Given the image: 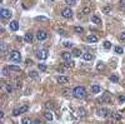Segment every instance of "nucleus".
Returning <instances> with one entry per match:
<instances>
[{
  "mask_svg": "<svg viewBox=\"0 0 125 124\" xmlns=\"http://www.w3.org/2000/svg\"><path fill=\"white\" fill-rule=\"evenodd\" d=\"M73 95L75 98H78V99H80V98H84L86 95V90L84 86H75L74 90H73Z\"/></svg>",
  "mask_w": 125,
  "mask_h": 124,
  "instance_id": "1",
  "label": "nucleus"
},
{
  "mask_svg": "<svg viewBox=\"0 0 125 124\" xmlns=\"http://www.w3.org/2000/svg\"><path fill=\"white\" fill-rule=\"evenodd\" d=\"M10 60L14 61V63H20V60H21L20 53L18 52V50H13V52L10 53Z\"/></svg>",
  "mask_w": 125,
  "mask_h": 124,
  "instance_id": "2",
  "label": "nucleus"
},
{
  "mask_svg": "<svg viewBox=\"0 0 125 124\" xmlns=\"http://www.w3.org/2000/svg\"><path fill=\"white\" fill-rule=\"evenodd\" d=\"M11 15H13V13L10 11L9 9H4V8H3L1 10H0V16L4 18V19H10Z\"/></svg>",
  "mask_w": 125,
  "mask_h": 124,
  "instance_id": "3",
  "label": "nucleus"
},
{
  "mask_svg": "<svg viewBox=\"0 0 125 124\" xmlns=\"http://www.w3.org/2000/svg\"><path fill=\"white\" fill-rule=\"evenodd\" d=\"M48 38V33L45 30H39L36 33V39L39 40V41H43V40H45Z\"/></svg>",
  "mask_w": 125,
  "mask_h": 124,
  "instance_id": "4",
  "label": "nucleus"
},
{
  "mask_svg": "<svg viewBox=\"0 0 125 124\" xmlns=\"http://www.w3.org/2000/svg\"><path fill=\"white\" fill-rule=\"evenodd\" d=\"M61 16L62 18H65V19H70V18L73 16V10L70 8H66V9H64L61 11Z\"/></svg>",
  "mask_w": 125,
  "mask_h": 124,
  "instance_id": "5",
  "label": "nucleus"
},
{
  "mask_svg": "<svg viewBox=\"0 0 125 124\" xmlns=\"http://www.w3.org/2000/svg\"><path fill=\"white\" fill-rule=\"evenodd\" d=\"M38 58H39L40 60L46 59V58H48V50H46V49H41V50H39V52H38Z\"/></svg>",
  "mask_w": 125,
  "mask_h": 124,
  "instance_id": "6",
  "label": "nucleus"
},
{
  "mask_svg": "<svg viewBox=\"0 0 125 124\" xmlns=\"http://www.w3.org/2000/svg\"><path fill=\"white\" fill-rule=\"evenodd\" d=\"M109 113H110V112H109L106 108H100V109L98 110V115H99V116H103V118H105V116L109 115Z\"/></svg>",
  "mask_w": 125,
  "mask_h": 124,
  "instance_id": "7",
  "label": "nucleus"
},
{
  "mask_svg": "<svg viewBox=\"0 0 125 124\" xmlns=\"http://www.w3.org/2000/svg\"><path fill=\"white\" fill-rule=\"evenodd\" d=\"M61 58H62V59H64L65 61H71L73 53H69V52H62V54H61Z\"/></svg>",
  "mask_w": 125,
  "mask_h": 124,
  "instance_id": "8",
  "label": "nucleus"
},
{
  "mask_svg": "<svg viewBox=\"0 0 125 124\" xmlns=\"http://www.w3.org/2000/svg\"><path fill=\"white\" fill-rule=\"evenodd\" d=\"M100 100L101 101H106V103H111V97H110V94L108 92H105L104 95L100 98Z\"/></svg>",
  "mask_w": 125,
  "mask_h": 124,
  "instance_id": "9",
  "label": "nucleus"
},
{
  "mask_svg": "<svg viewBox=\"0 0 125 124\" xmlns=\"http://www.w3.org/2000/svg\"><path fill=\"white\" fill-rule=\"evenodd\" d=\"M58 83L59 84H66V83H69V78L68 76H64V75H60L58 78Z\"/></svg>",
  "mask_w": 125,
  "mask_h": 124,
  "instance_id": "10",
  "label": "nucleus"
},
{
  "mask_svg": "<svg viewBox=\"0 0 125 124\" xmlns=\"http://www.w3.org/2000/svg\"><path fill=\"white\" fill-rule=\"evenodd\" d=\"M10 29H11L13 31H16L18 29H19V23H18L16 20H13L11 23H10Z\"/></svg>",
  "mask_w": 125,
  "mask_h": 124,
  "instance_id": "11",
  "label": "nucleus"
},
{
  "mask_svg": "<svg viewBox=\"0 0 125 124\" xmlns=\"http://www.w3.org/2000/svg\"><path fill=\"white\" fill-rule=\"evenodd\" d=\"M91 23H94L95 25H99L101 23V19L98 15H91Z\"/></svg>",
  "mask_w": 125,
  "mask_h": 124,
  "instance_id": "12",
  "label": "nucleus"
},
{
  "mask_svg": "<svg viewBox=\"0 0 125 124\" xmlns=\"http://www.w3.org/2000/svg\"><path fill=\"white\" fill-rule=\"evenodd\" d=\"M3 89H4L6 93H11L13 92V86L10 84H4V83H3Z\"/></svg>",
  "mask_w": 125,
  "mask_h": 124,
  "instance_id": "13",
  "label": "nucleus"
},
{
  "mask_svg": "<svg viewBox=\"0 0 125 124\" xmlns=\"http://www.w3.org/2000/svg\"><path fill=\"white\" fill-rule=\"evenodd\" d=\"M44 116H45V119H46V120H49V122H51V120H53V118H54V116H53V113L49 112V110L44 113Z\"/></svg>",
  "mask_w": 125,
  "mask_h": 124,
  "instance_id": "14",
  "label": "nucleus"
},
{
  "mask_svg": "<svg viewBox=\"0 0 125 124\" xmlns=\"http://www.w3.org/2000/svg\"><path fill=\"white\" fill-rule=\"evenodd\" d=\"M24 40L26 43H31L33 41V34H31V33H26L25 36H24Z\"/></svg>",
  "mask_w": 125,
  "mask_h": 124,
  "instance_id": "15",
  "label": "nucleus"
},
{
  "mask_svg": "<svg viewBox=\"0 0 125 124\" xmlns=\"http://www.w3.org/2000/svg\"><path fill=\"white\" fill-rule=\"evenodd\" d=\"M100 85H93V86H91V92H93L94 94H99V93H100Z\"/></svg>",
  "mask_w": 125,
  "mask_h": 124,
  "instance_id": "16",
  "label": "nucleus"
},
{
  "mask_svg": "<svg viewBox=\"0 0 125 124\" xmlns=\"http://www.w3.org/2000/svg\"><path fill=\"white\" fill-rule=\"evenodd\" d=\"M84 59H85L86 61H90V60H93V54H90V53H84Z\"/></svg>",
  "mask_w": 125,
  "mask_h": 124,
  "instance_id": "17",
  "label": "nucleus"
},
{
  "mask_svg": "<svg viewBox=\"0 0 125 124\" xmlns=\"http://www.w3.org/2000/svg\"><path fill=\"white\" fill-rule=\"evenodd\" d=\"M88 41H89V43H96L98 38L95 35H89V36H88Z\"/></svg>",
  "mask_w": 125,
  "mask_h": 124,
  "instance_id": "18",
  "label": "nucleus"
},
{
  "mask_svg": "<svg viewBox=\"0 0 125 124\" xmlns=\"http://www.w3.org/2000/svg\"><path fill=\"white\" fill-rule=\"evenodd\" d=\"M110 82L111 83H119V76H118L116 74H113L111 76H110Z\"/></svg>",
  "mask_w": 125,
  "mask_h": 124,
  "instance_id": "19",
  "label": "nucleus"
},
{
  "mask_svg": "<svg viewBox=\"0 0 125 124\" xmlns=\"http://www.w3.org/2000/svg\"><path fill=\"white\" fill-rule=\"evenodd\" d=\"M111 115H113V118H114V119H116V120H121V115L119 114V113L113 112V113H111Z\"/></svg>",
  "mask_w": 125,
  "mask_h": 124,
  "instance_id": "20",
  "label": "nucleus"
},
{
  "mask_svg": "<svg viewBox=\"0 0 125 124\" xmlns=\"http://www.w3.org/2000/svg\"><path fill=\"white\" fill-rule=\"evenodd\" d=\"M114 50H115L116 54H123V53H124V49L121 48V46H115V48H114Z\"/></svg>",
  "mask_w": 125,
  "mask_h": 124,
  "instance_id": "21",
  "label": "nucleus"
},
{
  "mask_svg": "<svg viewBox=\"0 0 125 124\" xmlns=\"http://www.w3.org/2000/svg\"><path fill=\"white\" fill-rule=\"evenodd\" d=\"M21 124H33V123H31V120L29 119V118H26V116H24V118L21 119Z\"/></svg>",
  "mask_w": 125,
  "mask_h": 124,
  "instance_id": "22",
  "label": "nucleus"
},
{
  "mask_svg": "<svg viewBox=\"0 0 125 124\" xmlns=\"http://www.w3.org/2000/svg\"><path fill=\"white\" fill-rule=\"evenodd\" d=\"M9 69H10V70H14V71H21L20 67H16V65H10Z\"/></svg>",
  "mask_w": 125,
  "mask_h": 124,
  "instance_id": "23",
  "label": "nucleus"
},
{
  "mask_svg": "<svg viewBox=\"0 0 125 124\" xmlns=\"http://www.w3.org/2000/svg\"><path fill=\"white\" fill-rule=\"evenodd\" d=\"M111 6H105V8L104 9H103V13H105V14H110V13H111Z\"/></svg>",
  "mask_w": 125,
  "mask_h": 124,
  "instance_id": "24",
  "label": "nucleus"
},
{
  "mask_svg": "<svg viewBox=\"0 0 125 124\" xmlns=\"http://www.w3.org/2000/svg\"><path fill=\"white\" fill-rule=\"evenodd\" d=\"M75 33H78V34H81V33H84V28H81V26H75Z\"/></svg>",
  "mask_w": 125,
  "mask_h": 124,
  "instance_id": "25",
  "label": "nucleus"
},
{
  "mask_svg": "<svg viewBox=\"0 0 125 124\" xmlns=\"http://www.w3.org/2000/svg\"><path fill=\"white\" fill-rule=\"evenodd\" d=\"M29 75H30L31 76V78H39V74H38V73H36L35 70H33V71H30V73H29Z\"/></svg>",
  "mask_w": 125,
  "mask_h": 124,
  "instance_id": "26",
  "label": "nucleus"
},
{
  "mask_svg": "<svg viewBox=\"0 0 125 124\" xmlns=\"http://www.w3.org/2000/svg\"><path fill=\"white\" fill-rule=\"evenodd\" d=\"M20 113H25V112H28L29 110V107L28 105H23V107H20Z\"/></svg>",
  "mask_w": 125,
  "mask_h": 124,
  "instance_id": "27",
  "label": "nucleus"
},
{
  "mask_svg": "<svg viewBox=\"0 0 125 124\" xmlns=\"http://www.w3.org/2000/svg\"><path fill=\"white\" fill-rule=\"evenodd\" d=\"M80 54H81V52H80L79 49H74V50H73V55H74V56H80Z\"/></svg>",
  "mask_w": 125,
  "mask_h": 124,
  "instance_id": "28",
  "label": "nucleus"
},
{
  "mask_svg": "<svg viewBox=\"0 0 125 124\" xmlns=\"http://www.w3.org/2000/svg\"><path fill=\"white\" fill-rule=\"evenodd\" d=\"M78 115L79 116H84V115H85V110H84L83 108H80L79 110H78Z\"/></svg>",
  "mask_w": 125,
  "mask_h": 124,
  "instance_id": "29",
  "label": "nucleus"
},
{
  "mask_svg": "<svg viewBox=\"0 0 125 124\" xmlns=\"http://www.w3.org/2000/svg\"><path fill=\"white\" fill-rule=\"evenodd\" d=\"M104 48L105 49H110L111 48V43L110 41H104Z\"/></svg>",
  "mask_w": 125,
  "mask_h": 124,
  "instance_id": "30",
  "label": "nucleus"
},
{
  "mask_svg": "<svg viewBox=\"0 0 125 124\" xmlns=\"http://www.w3.org/2000/svg\"><path fill=\"white\" fill-rule=\"evenodd\" d=\"M119 6H120V9L125 10V0H120V3H119Z\"/></svg>",
  "mask_w": 125,
  "mask_h": 124,
  "instance_id": "31",
  "label": "nucleus"
},
{
  "mask_svg": "<svg viewBox=\"0 0 125 124\" xmlns=\"http://www.w3.org/2000/svg\"><path fill=\"white\" fill-rule=\"evenodd\" d=\"M0 49H1L3 53H5V50H6V44L5 43H1V44H0Z\"/></svg>",
  "mask_w": 125,
  "mask_h": 124,
  "instance_id": "32",
  "label": "nucleus"
},
{
  "mask_svg": "<svg viewBox=\"0 0 125 124\" xmlns=\"http://www.w3.org/2000/svg\"><path fill=\"white\" fill-rule=\"evenodd\" d=\"M83 14H84V15L90 14V8H84V9H83Z\"/></svg>",
  "mask_w": 125,
  "mask_h": 124,
  "instance_id": "33",
  "label": "nucleus"
},
{
  "mask_svg": "<svg viewBox=\"0 0 125 124\" xmlns=\"http://www.w3.org/2000/svg\"><path fill=\"white\" fill-rule=\"evenodd\" d=\"M19 114H21V113H20V109H14V112H13V115H14V116H18Z\"/></svg>",
  "mask_w": 125,
  "mask_h": 124,
  "instance_id": "34",
  "label": "nucleus"
},
{
  "mask_svg": "<svg viewBox=\"0 0 125 124\" xmlns=\"http://www.w3.org/2000/svg\"><path fill=\"white\" fill-rule=\"evenodd\" d=\"M62 44H64V46H66V48H71L73 46V43H70V41H64Z\"/></svg>",
  "mask_w": 125,
  "mask_h": 124,
  "instance_id": "35",
  "label": "nucleus"
},
{
  "mask_svg": "<svg viewBox=\"0 0 125 124\" xmlns=\"http://www.w3.org/2000/svg\"><path fill=\"white\" fill-rule=\"evenodd\" d=\"M65 3H66L68 5H75V0H65Z\"/></svg>",
  "mask_w": 125,
  "mask_h": 124,
  "instance_id": "36",
  "label": "nucleus"
},
{
  "mask_svg": "<svg viewBox=\"0 0 125 124\" xmlns=\"http://www.w3.org/2000/svg\"><path fill=\"white\" fill-rule=\"evenodd\" d=\"M96 68H98V70H104V69H105V65L100 63V64H98V67H96Z\"/></svg>",
  "mask_w": 125,
  "mask_h": 124,
  "instance_id": "37",
  "label": "nucleus"
},
{
  "mask_svg": "<svg viewBox=\"0 0 125 124\" xmlns=\"http://www.w3.org/2000/svg\"><path fill=\"white\" fill-rule=\"evenodd\" d=\"M39 69H40L41 71H45V70H46V67H45L44 64H39Z\"/></svg>",
  "mask_w": 125,
  "mask_h": 124,
  "instance_id": "38",
  "label": "nucleus"
},
{
  "mask_svg": "<svg viewBox=\"0 0 125 124\" xmlns=\"http://www.w3.org/2000/svg\"><path fill=\"white\" fill-rule=\"evenodd\" d=\"M35 20H38V21H39V20H43V21H45V20H48V19H46L45 16H36V18H35Z\"/></svg>",
  "mask_w": 125,
  "mask_h": 124,
  "instance_id": "39",
  "label": "nucleus"
},
{
  "mask_svg": "<svg viewBox=\"0 0 125 124\" xmlns=\"http://www.w3.org/2000/svg\"><path fill=\"white\" fill-rule=\"evenodd\" d=\"M73 65H74L73 61H66V63H65V67L66 68H70V67H73Z\"/></svg>",
  "mask_w": 125,
  "mask_h": 124,
  "instance_id": "40",
  "label": "nucleus"
},
{
  "mask_svg": "<svg viewBox=\"0 0 125 124\" xmlns=\"http://www.w3.org/2000/svg\"><path fill=\"white\" fill-rule=\"evenodd\" d=\"M8 70H9V68H4V70H3V74H4V76H8V75H9Z\"/></svg>",
  "mask_w": 125,
  "mask_h": 124,
  "instance_id": "41",
  "label": "nucleus"
},
{
  "mask_svg": "<svg viewBox=\"0 0 125 124\" xmlns=\"http://www.w3.org/2000/svg\"><path fill=\"white\" fill-rule=\"evenodd\" d=\"M46 107L53 109V108H54V105H53V103H51V101H48V103H46Z\"/></svg>",
  "mask_w": 125,
  "mask_h": 124,
  "instance_id": "42",
  "label": "nucleus"
},
{
  "mask_svg": "<svg viewBox=\"0 0 125 124\" xmlns=\"http://www.w3.org/2000/svg\"><path fill=\"white\" fill-rule=\"evenodd\" d=\"M119 38H120V40H125V33H121L119 35Z\"/></svg>",
  "mask_w": 125,
  "mask_h": 124,
  "instance_id": "43",
  "label": "nucleus"
},
{
  "mask_svg": "<svg viewBox=\"0 0 125 124\" xmlns=\"http://www.w3.org/2000/svg\"><path fill=\"white\" fill-rule=\"evenodd\" d=\"M59 34H60V35H66V31L62 30V29H60V30H59Z\"/></svg>",
  "mask_w": 125,
  "mask_h": 124,
  "instance_id": "44",
  "label": "nucleus"
},
{
  "mask_svg": "<svg viewBox=\"0 0 125 124\" xmlns=\"http://www.w3.org/2000/svg\"><path fill=\"white\" fill-rule=\"evenodd\" d=\"M119 101L124 103V101H125V97H124V95H120V97H119Z\"/></svg>",
  "mask_w": 125,
  "mask_h": 124,
  "instance_id": "45",
  "label": "nucleus"
},
{
  "mask_svg": "<svg viewBox=\"0 0 125 124\" xmlns=\"http://www.w3.org/2000/svg\"><path fill=\"white\" fill-rule=\"evenodd\" d=\"M34 124H43V120H40V119H36L35 122H34Z\"/></svg>",
  "mask_w": 125,
  "mask_h": 124,
  "instance_id": "46",
  "label": "nucleus"
},
{
  "mask_svg": "<svg viewBox=\"0 0 125 124\" xmlns=\"http://www.w3.org/2000/svg\"><path fill=\"white\" fill-rule=\"evenodd\" d=\"M62 93H64V95H66V94L69 93V90H66V89H65V90H62Z\"/></svg>",
  "mask_w": 125,
  "mask_h": 124,
  "instance_id": "47",
  "label": "nucleus"
},
{
  "mask_svg": "<svg viewBox=\"0 0 125 124\" xmlns=\"http://www.w3.org/2000/svg\"><path fill=\"white\" fill-rule=\"evenodd\" d=\"M50 1H54V0H50Z\"/></svg>",
  "mask_w": 125,
  "mask_h": 124,
  "instance_id": "48",
  "label": "nucleus"
}]
</instances>
